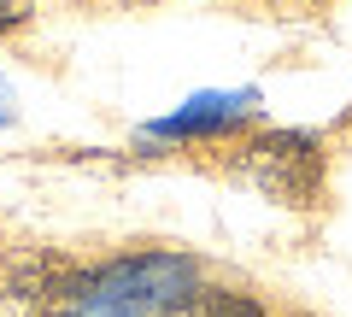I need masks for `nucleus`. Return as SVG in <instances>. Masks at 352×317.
<instances>
[{"label":"nucleus","mask_w":352,"mask_h":317,"mask_svg":"<svg viewBox=\"0 0 352 317\" xmlns=\"http://www.w3.org/2000/svg\"><path fill=\"white\" fill-rule=\"evenodd\" d=\"M188 294H194V265L188 259L147 253V259H124V265L88 276L71 317H164Z\"/></svg>","instance_id":"nucleus-1"},{"label":"nucleus","mask_w":352,"mask_h":317,"mask_svg":"<svg viewBox=\"0 0 352 317\" xmlns=\"http://www.w3.org/2000/svg\"><path fill=\"white\" fill-rule=\"evenodd\" d=\"M247 171L258 177L264 194L300 200V194H311V182H317V147L305 135H264L258 147H252Z\"/></svg>","instance_id":"nucleus-2"},{"label":"nucleus","mask_w":352,"mask_h":317,"mask_svg":"<svg viewBox=\"0 0 352 317\" xmlns=\"http://www.w3.org/2000/svg\"><path fill=\"white\" fill-rule=\"evenodd\" d=\"M241 118V100H194V112L170 118V124H159L164 135H194V129H223Z\"/></svg>","instance_id":"nucleus-3"},{"label":"nucleus","mask_w":352,"mask_h":317,"mask_svg":"<svg viewBox=\"0 0 352 317\" xmlns=\"http://www.w3.org/2000/svg\"><path fill=\"white\" fill-rule=\"evenodd\" d=\"M30 18V0H0V36H6V30H18Z\"/></svg>","instance_id":"nucleus-4"}]
</instances>
